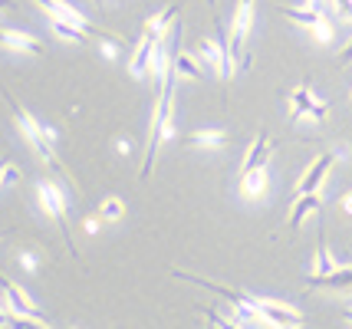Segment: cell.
I'll return each mask as SVG.
<instances>
[{
    "mask_svg": "<svg viewBox=\"0 0 352 329\" xmlns=\"http://www.w3.org/2000/svg\"><path fill=\"white\" fill-rule=\"evenodd\" d=\"M171 106H175V76H168L162 82V102L155 109L152 119V135H148V148H145V161H142V178L152 174L155 155H158V145L165 141V135L171 132Z\"/></svg>",
    "mask_w": 352,
    "mask_h": 329,
    "instance_id": "cell-1",
    "label": "cell"
},
{
    "mask_svg": "<svg viewBox=\"0 0 352 329\" xmlns=\"http://www.w3.org/2000/svg\"><path fill=\"white\" fill-rule=\"evenodd\" d=\"M7 102H10V112H14V119H16V126H20V132H23V139L30 141V148L36 152V155L43 158L46 165L53 168V172H63V165H60V158H56V152H53V139L46 135V126H40L36 119H33L30 112L23 109L20 102H14L10 95H3Z\"/></svg>",
    "mask_w": 352,
    "mask_h": 329,
    "instance_id": "cell-2",
    "label": "cell"
},
{
    "mask_svg": "<svg viewBox=\"0 0 352 329\" xmlns=\"http://www.w3.org/2000/svg\"><path fill=\"white\" fill-rule=\"evenodd\" d=\"M254 27V0H241L237 3V14H234V27H230V66L237 69H247L250 66V56L244 53V36Z\"/></svg>",
    "mask_w": 352,
    "mask_h": 329,
    "instance_id": "cell-3",
    "label": "cell"
},
{
    "mask_svg": "<svg viewBox=\"0 0 352 329\" xmlns=\"http://www.w3.org/2000/svg\"><path fill=\"white\" fill-rule=\"evenodd\" d=\"M36 198H40V204H43V211L50 214V218L56 220L63 227V244L69 247V253L76 257V244H73V234H69V224H66V201H63V191L56 188V185H50V181H43L40 188H36Z\"/></svg>",
    "mask_w": 352,
    "mask_h": 329,
    "instance_id": "cell-4",
    "label": "cell"
},
{
    "mask_svg": "<svg viewBox=\"0 0 352 329\" xmlns=\"http://www.w3.org/2000/svg\"><path fill=\"white\" fill-rule=\"evenodd\" d=\"M0 293H7V303H10V313H16V316H23V319H36L40 326H50V319H46L36 306L30 303V297L16 286V283H10V280H3L0 277Z\"/></svg>",
    "mask_w": 352,
    "mask_h": 329,
    "instance_id": "cell-5",
    "label": "cell"
},
{
    "mask_svg": "<svg viewBox=\"0 0 352 329\" xmlns=\"http://www.w3.org/2000/svg\"><path fill=\"white\" fill-rule=\"evenodd\" d=\"M283 14L290 16V20H296L300 27H309L320 43H329V40H333V27H329V20L322 16V10H293V7H283Z\"/></svg>",
    "mask_w": 352,
    "mask_h": 329,
    "instance_id": "cell-6",
    "label": "cell"
},
{
    "mask_svg": "<svg viewBox=\"0 0 352 329\" xmlns=\"http://www.w3.org/2000/svg\"><path fill=\"white\" fill-rule=\"evenodd\" d=\"M290 102H293V115H290V119L309 115V119H316V122H326V115H329V106H326V102H320V99H313V93H309L307 86H303V89H296V93L290 95Z\"/></svg>",
    "mask_w": 352,
    "mask_h": 329,
    "instance_id": "cell-7",
    "label": "cell"
},
{
    "mask_svg": "<svg viewBox=\"0 0 352 329\" xmlns=\"http://www.w3.org/2000/svg\"><path fill=\"white\" fill-rule=\"evenodd\" d=\"M257 299V306H261V313L274 323V326H300L303 323V313L300 310H293V306H287V303H276V299Z\"/></svg>",
    "mask_w": 352,
    "mask_h": 329,
    "instance_id": "cell-8",
    "label": "cell"
},
{
    "mask_svg": "<svg viewBox=\"0 0 352 329\" xmlns=\"http://www.w3.org/2000/svg\"><path fill=\"white\" fill-rule=\"evenodd\" d=\"M339 158V152H326V155H320L313 165H309V172L300 178V185H296V191L300 194H313V191H320L322 178H326V172H329V165Z\"/></svg>",
    "mask_w": 352,
    "mask_h": 329,
    "instance_id": "cell-9",
    "label": "cell"
},
{
    "mask_svg": "<svg viewBox=\"0 0 352 329\" xmlns=\"http://www.w3.org/2000/svg\"><path fill=\"white\" fill-rule=\"evenodd\" d=\"M155 47H158V33L145 30L135 56H132V76H142V79L148 76V69H152V63H155Z\"/></svg>",
    "mask_w": 352,
    "mask_h": 329,
    "instance_id": "cell-10",
    "label": "cell"
},
{
    "mask_svg": "<svg viewBox=\"0 0 352 329\" xmlns=\"http://www.w3.org/2000/svg\"><path fill=\"white\" fill-rule=\"evenodd\" d=\"M0 47L3 49H16V53H43V43L23 30H0Z\"/></svg>",
    "mask_w": 352,
    "mask_h": 329,
    "instance_id": "cell-11",
    "label": "cell"
},
{
    "mask_svg": "<svg viewBox=\"0 0 352 329\" xmlns=\"http://www.w3.org/2000/svg\"><path fill=\"white\" fill-rule=\"evenodd\" d=\"M263 191H267V168H250V172H241V194L250 198V201H261Z\"/></svg>",
    "mask_w": 352,
    "mask_h": 329,
    "instance_id": "cell-12",
    "label": "cell"
},
{
    "mask_svg": "<svg viewBox=\"0 0 352 329\" xmlns=\"http://www.w3.org/2000/svg\"><path fill=\"white\" fill-rule=\"evenodd\" d=\"M201 56L214 66L217 76H230V56H228V49L221 47V43H214V40H204V43H201Z\"/></svg>",
    "mask_w": 352,
    "mask_h": 329,
    "instance_id": "cell-13",
    "label": "cell"
},
{
    "mask_svg": "<svg viewBox=\"0 0 352 329\" xmlns=\"http://www.w3.org/2000/svg\"><path fill=\"white\" fill-rule=\"evenodd\" d=\"M320 207H322V201L316 198V191H313V194H300V198H296V204L290 207L287 227H290V231H296V227L303 224V218H307V214H313V211H320Z\"/></svg>",
    "mask_w": 352,
    "mask_h": 329,
    "instance_id": "cell-14",
    "label": "cell"
},
{
    "mask_svg": "<svg viewBox=\"0 0 352 329\" xmlns=\"http://www.w3.org/2000/svg\"><path fill=\"white\" fill-rule=\"evenodd\" d=\"M36 3H40V7H43L50 16H66V20H73V23H79V27H89V30H92L89 20L79 14L73 3H66V0H36Z\"/></svg>",
    "mask_w": 352,
    "mask_h": 329,
    "instance_id": "cell-15",
    "label": "cell"
},
{
    "mask_svg": "<svg viewBox=\"0 0 352 329\" xmlns=\"http://www.w3.org/2000/svg\"><path fill=\"white\" fill-rule=\"evenodd\" d=\"M309 286H329V290H352V270H333V273H313Z\"/></svg>",
    "mask_w": 352,
    "mask_h": 329,
    "instance_id": "cell-16",
    "label": "cell"
},
{
    "mask_svg": "<svg viewBox=\"0 0 352 329\" xmlns=\"http://www.w3.org/2000/svg\"><path fill=\"white\" fill-rule=\"evenodd\" d=\"M267 158H270V141H267V132H261V135H257V141H254V148L247 152L244 168H241V172L261 168V165H267Z\"/></svg>",
    "mask_w": 352,
    "mask_h": 329,
    "instance_id": "cell-17",
    "label": "cell"
},
{
    "mask_svg": "<svg viewBox=\"0 0 352 329\" xmlns=\"http://www.w3.org/2000/svg\"><path fill=\"white\" fill-rule=\"evenodd\" d=\"M50 23H53V30H56V36H63V40H69V43H86V27H79V23H73V20H66V16H50Z\"/></svg>",
    "mask_w": 352,
    "mask_h": 329,
    "instance_id": "cell-18",
    "label": "cell"
},
{
    "mask_svg": "<svg viewBox=\"0 0 352 329\" xmlns=\"http://www.w3.org/2000/svg\"><path fill=\"white\" fill-rule=\"evenodd\" d=\"M224 139H228V135H224L221 128H201V132H195V135H191V141H195V145H201V148H221V145H224Z\"/></svg>",
    "mask_w": 352,
    "mask_h": 329,
    "instance_id": "cell-19",
    "label": "cell"
},
{
    "mask_svg": "<svg viewBox=\"0 0 352 329\" xmlns=\"http://www.w3.org/2000/svg\"><path fill=\"white\" fill-rule=\"evenodd\" d=\"M336 270V260L326 251V234L320 231V244H316V273H333Z\"/></svg>",
    "mask_w": 352,
    "mask_h": 329,
    "instance_id": "cell-20",
    "label": "cell"
},
{
    "mask_svg": "<svg viewBox=\"0 0 352 329\" xmlns=\"http://www.w3.org/2000/svg\"><path fill=\"white\" fill-rule=\"evenodd\" d=\"M175 69H178L182 76H188V79H201L198 60H195V56H188V53H178V56H175Z\"/></svg>",
    "mask_w": 352,
    "mask_h": 329,
    "instance_id": "cell-21",
    "label": "cell"
},
{
    "mask_svg": "<svg viewBox=\"0 0 352 329\" xmlns=\"http://www.w3.org/2000/svg\"><path fill=\"white\" fill-rule=\"evenodd\" d=\"M175 16H178V7H168V10H162V14H158V16H152L145 30H152V33H158V36H162V30L168 27L171 20H175Z\"/></svg>",
    "mask_w": 352,
    "mask_h": 329,
    "instance_id": "cell-22",
    "label": "cell"
},
{
    "mask_svg": "<svg viewBox=\"0 0 352 329\" xmlns=\"http://www.w3.org/2000/svg\"><path fill=\"white\" fill-rule=\"evenodd\" d=\"M122 211H125V204L119 201V198H106L102 207H99V218L102 220H119L122 218Z\"/></svg>",
    "mask_w": 352,
    "mask_h": 329,
    "instance_id": "cell-23",
    "label": "cell"
},
{
    "mask_svg": "<svg viewBox=\"0 0 352 329\" xmlns=\"http://www.w3.org/2000/svg\"><path fill=\"white\" fill-rule=\"evenodd\" d=\"M16 181H20V172H16L14 165H7L3 174H0V185H16Z\"/></svg>",
    "mask_w": 352,
    "mask_h": 329,
    "instance_id": "cell-24",
    "label": "cell"
},
{
    "mask_svg": "<svg viewBox=\"0 0 352 329\" xmlns=\"http://www.w3.org/2000/svg\"><path fill=\"white\" fill-rule=\"evenodd\" d=\"M333 3H336V10L346 16V20H352V0H333Z\"/></svg>",
    "mask_w": 352,
    "mask_h": 329,
    "instance_id": "cell-25",
    "label": "cell"
},
{
    "mask_svg": "<svg viewBox=\"0 0 352 329\" xmlns=\"http://www.w3.org/2000/svg\"><path fill=\"white\" fill-rule=\"evenodd\" d=\"M349 60H352V40L342 49H339V63H349Z\"/></svg>",
    "mask_w": 352,
    "mask_h": 329,
    "instance_id": "cell-26",
    "label": "cell"
},
{
    "mask_svg": "<svg viewBox=\"0 0 352 329\" xmlns=\"http://www.w3.org/2000/svg\"><path fill=\"white\" fill-rule=\"evenodd\" d=\"M20 264L27 266V270H33V266H36V257H33V253H23V257H20Z\"/></svg>",
    "mask_w": 352,
    "mask_h": 329,
    "instance_id": "cell-27",
    "label": "cell"
},
{
    "mask_svg": "<svg viewBox=\"0 0 352 329\" xmlns=\"http://www.w3.org/2000/svg\"><path fill=\"white\" fill-rule=\"evenodd\" d=\"M342 207H346V211L352 214V194H346V198H342Z\"/></svg>",
    "mask_w": 352,
    "mask_h": 329,
    "instance_id": "cell-28",
    "label": "cell"
},
{
    "mask_svg": "<svg viewBox=\"0 0 352 329\" xmlns=\"http://www.w3.org/2000/svg\"><path fill=\"white\" fill-rule=\"evenodd\" d=\"M0 7H14V0H0Z\"/></svg>",
    "mask_w": 352,
    "mask_h": 329,
    "instance_id": "cell-29",
    "label": "cell"
},
{
    "mask_svg": "<svg viewBox=\"0 0 352 329\" xmlns=\"http://www.w3.org/2000/svg\"><path fill=\"white\" fill-rule=\"evenodd\" d=\"M3 168H7V161H0V174H3Z\"/></svg>",
    "mask_w": 352,
    "mask_h": 329,
    "instance_id": "cell-30",
    "label": "cell"
},
{
    "mask_svg": "<svg viewBox=\"0 0 352 329\" xmlns=\"http://www.w3.org/2000/svg\"><path fill=\"white\" fill-rule=\"evenodd\" d=\"M346 316H349V323H352V310H349V313H346Z\"/></svg>",
    "mask_w": 352,
    "mask_h": 329,
    "instance_id": "cell-31",
    "label": "cell"
},
{
    "mask_svg": "<svg viewBox=\"0 0 352 329\" xmlns=\"http://www.w3.org/2000/svg\"><path fill=\"white\" fill-rule=\"evenodd\" d=\"M0 237H3V231H0Z\"/></svg>",
    "mask_w": 352,
    "mask_h": 329,
    "instance_id": "cell-32",
    "label": "cell"
}]
</instances>
